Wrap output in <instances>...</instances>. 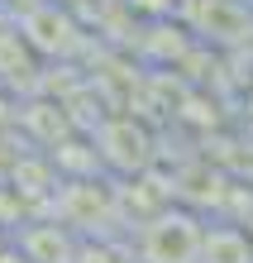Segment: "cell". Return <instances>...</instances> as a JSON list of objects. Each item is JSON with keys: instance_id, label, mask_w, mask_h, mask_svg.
<instances>
[{"instance_id": "1", "label": "cell", "mask_w": 253, "mask_h": 263, "mask_svg": "<svg viewBox=\"0 0 253 263\" xmlns=\"http://www.w3.org/2000/svg\"><path fill=\"white\" fill-rule=\"evenodd\" d=\"M201 249H205V239H201L196 220H186V215H163L144 239V254L153 263H191Z\"/></svg>"}]
</instances>
